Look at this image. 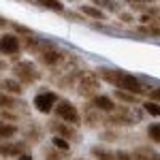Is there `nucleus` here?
<instances>
[{
	"label": "nucleus",
	"instance_id": "5",
	"mask_svg": "<svg viewBox=\"0 0 160 160\" xmlns=\"http://www.w3.org/2000/svg\"><path fill=\"white\" fill-rule=\"evenodd\" d=\"M56 102H58L56 92H41V94H37V98H34V107L41 113H49L56 107Z\"/></svg>",
	"mask_w": 160,
	"mask_h": 160
},
{
	"label": "nucleus",
	"instance_id": "28",
	"mask_svg": "<svg viewBox=\"0 0 160 160\" xmlns=\"http://www.w3.org/2000/svg\"><path fill=\"white\" fill-rule=\"evenodd\" d=\"M9 24H11V22H9L7 17H2V15H0V28H7Z\"/></svg>",
	"mask_w": 160,
	"mask_h": 160
},
{
	"label": "nucleus",
	"instance_id": "20",
	"mask_svg": "<svg viewBox=\"0 0 160 160\" xmlns=\"http://www.w3.org/2000/svg\"><path fill=\"white\" fill-rule=\"evenodd\" d=\"M53 148H58L60 149V152H68V148H71V145H68V139H64V137H53Z\"/></svg>",
	"mask_w": 160,
	"mask_h": 160
},
{
	"label": "nucleus",
	"instance_id": "3",
	"mask_svg": "<svg viewBox=\"0 0 160 160\" xmlns=\"http://www.w3.org/2000/svg\"><path fill=\"white\" fill-rule=\"evenodd\" d=\"M56 115L64 120V122H71V124H77L79 122V111L75 107L71 100H60L56 102Z\"/></svg>",
	"mask_w": 160,
	"mask_h": 160
},
{
	"label": "nucleus",
	"instance_id": "11",
	"mask_svg": "<svg viewBox=\"0 0 160 160\" xmlns=\"http://www.w3.org/2000/svg\"><path fill=\"white\" fill-rule=\"evenodd\" d=\"M51 132L64 137V139H75V135H77L71 126H66V124H62V122H51Z\"/></svg>",
	"mask_w": 160,
	"mask_h": 160
},
{
	"label": "nucleus",
	"instance_id": "2",
	"mask_svg": "<svg viewBox=\"0 0 160 160\" xmlns=\"http://www.w3.org/2000/svg\"><path fill=\"white\" fill-rule=\"evenodd\" d=\"M96 90H98V75H94V73L81 75V81L77 83V94L90 98V96L96 94Z\"/></svg>",
	"mask_w": 160,
	"mask_h": 160
},
{
	"label": "nucleus",
	"instance_id": "16",
	"mask_svg": "<svg viewBox=\"0 0 160 160\" xmlns=\"http://www.w3.org/2000/svg\"><path fill=\"white\" fill-rule=\"evenodd\" d=\"M92 154L98 160H115V154H111V152H107L102 148H92Z\"/></svg>",
	"mask_w": 160,
	"mask_h": 160
},
{
	"label": "nucleus",
	"instance_id": "13",
	"mask_svg": "<svg viewBox=\"0 0 160 160\" xmlns=\"http://www.w3.org/2000/svg\"><path fill=\"white\" fill-rule=\"evenodd\" d=\"M81 13H83V15H88V17H94V19H105V13L100 11V7L83 4V7H81Z\"/></svg>",
	"mask_w": 160,
	"mask_h": 160
},
{
	"label": "nucleus",
	"instance_id": "6",
	"mask_svg": "<svg viewBox=\"0 0 160 160\" xmlns=\"http://www.w3.org/2000/svg\"><path fill=\"white\" fill-rule=\"evenodd\" d=\"M115 88L126 90V92H132V94H141V92H143L141 81H139L137 77H132V75L124 73V71H122V75H120V81H118V86H115Z\"/></svg>",
	"mask_w": 160,
	"mask_h": 160
},
{
	"label": "nucleus",
	"instance_id": "17",
	"mask_svg": "<svg viewBox=\"0 0 160 160\" xmlns=\"http://www.w3.org/2000/svg\"><path fill=\"white\" fill-rule=\"evenodd\" d=\"M17 102H15V98L11 96H7V94H0V109H13Z\"/></svg>",
	"mask_w": 160,
	"mask_h": 160
},
{
	"label": "nucleus",
	"instance_id": "9",
	"mask_svg": "<svg viewBox=\"0 0 160 160\" xmlns=\"http://www.w3.org/2000/svg\"><path fill=\"white\" fill-rule=\"evenodd\" d=\"M0 90H4L7 94H13V96H22V81L19 79H4L0 81Z\"/></svg>",
	"mask_w": 160,
	"mask_h": 160
},
{
	"label": "nucleus",
	"instance_id": "12",
	"mask_svg": "<svg viewBox=\"0 0 160 160\" xmlns=\"http://www.w3.org/2000/svg\"><path fill=\"white\" fill-rule=\"evenodd\" d=\"M37 4L41 9H47V11H53V13H64V4L60 0H37Z\"/></svg>",
	"mask_w": 160,
	"mask_h": 160
},
{
	"label": "nucleus",
	"instance_id": "29",
	"mask_svg": "<svg viewBox=\"0 0 160 160\" xmlns=\"http://www.w3.org/2000/svg\"><path fill=\"white\" fill-rule=\"evenodd\" d=\"M19 160H32V156H30V154H26V152H24V154H19Z\"/></svg>",
	"mask_w": 160,
	"mask_h": 160
},
{
	"label": "nucleus",
	"instance_id": "18",
	"mask_svg": "<svg viewBox=\"0 0 160 160\" xmlns=\"http://www.w3.org/2000/svg\"><path fill=\"white\" fill-rule=\"evenodd\" d=\"M143 109L148 111L149 115H156V118H158V115H160V105H158V102H156V100H148V102L143 105Z\"/></svg>",
	"mask_w": 160,
	"mask_h": 160
},
{
	"label": "nucleus",
	"instance_id": "8",
	"mask_svg": "<svg viewBox=\"0 0 160 160\" xmlns=\"http://www.w3.org/2000/svg\"><path fill=\"white\" fill-rule=\"evenodd\" d=\"M26 152V143L24 141H15V143H2L0 145V156H19Z\"/></svg>",
	"mask_w": 160,
	"mask_h": 160
},
{
	"label": "nucleus",
	"instance_id": "26",
	"mask_svg": "<svg viewBox=\"0 0 160 160\" xmlns=\"http://www.w3.org/2000/svg\"><path fill=\"white\" fill-rule=\"evenodd\" d=\"M124 2H130V4H152L154 0H124Z\"/></svg>",
	"mask_w": 160,
	"mask_h": 160
},
{
	"label": "nucleus",
	"instance_id": "7",
	"mask_svg": "<svg viewBox=\"0 0 160 160\" xmlns=\"http://www.w3.org/2000/svg\"><path fill=\"white\" fill-rule=\"evenodd\" d=\"M38 60L43 62V64H47V66H56V64H60V62L66 60V53H62V51H58L56 47L47 45L45 49L41 51V58H38Z\"/></svg>",
	"mask_w": 160,
	"mask_h": 160
},
{
	"label": "nucleus",
	"instance_id": "19",
	"mask_svg": "<svg viewBox=\"0 0 160 160\" xmlns=\"http://www.w3.org/2000/svg\"><path fill=\"white\" fill-rule=\"evenodd\" d=\"M148 135H149L152 141L160 143V124H149L148 126Z\"/></svg>",
	"mask_w": 160,
	"mask_h": 160
},
{
	"label": "nucleus",
	"instance_id": "4",
	"mask_svg": "<svg viewBox=\"0 0 160 160\" xmlns=\"http://www.w3.org/2000/svg\"><path fill=\"white\" fill-rule=\"evenodd\" d=\"M22 49V43L17 34H2L0 37V53L2 56H17Z\"/></svg>",
	"mask_w": 160,
	"mask_h": 160
},
{
	"label": "nucleus",
	"instance_id": "30",
	"mask_svg": "<svg viewBox=\"0 0 160 160\" xmlns=\"http://www.w3.org/2000/svg\"><path fill=\"white\" fill-rule=\"evenodd\" d=\"M2 68H7V64H4V62L0 60V71H2Z\"/></svg>",
	"mask_w": 160,
	"mask_h": 160
},
{
	"label": "nucleus",
	"instance_id": "24",
	"mask_svg": "<svg viewBox=\"0 0 160 160\" xmlns=\"http://www.w3.org/2000/svg\"><path fill=\"white\" fill-rule=\"evenodd\" d=\"M115 160H132V154H128V152H118V154H115Z\"/></svg>",
	"mask_w": 160,
	"mask_h": 160
},
{
	"label": "nucleus",
	"instance_id": "14",
	"mask_svg": "<svg viewBox=\"0 0 160 160\" xmlns=\"http://www.w3.org/2000/svg\"><path fill=\"white\" fill-rule=\"evenodd\" d=\"M15 135H17V126L0 122V141H2V139H13Z\"/></svg>",
	"mask_w": 160,
	"mask_h": 160
},
{
	"label": "nucleus",
	"instance_id": "23",
	"mask_svg": "<svg viewBox=\"0 0 160 160\" xmlns=\"http://www.w3.org/2000/svg\"><path fill=\"white\" fill-rule=\"evenodd\" d=\"M47 156H49V160H62V154L60 152H56V149H47L45 148V158H47Z\"/></svg>",
	"mask_w": 160,
	"mask_h": 160
},
{
	"label": "nucleus",
	"instance_id": "1",
	"mask_svg": "<svg viewBox=\"0 0 160 160\" xmlns=\"http://www.w3.org/2000/svg\"><path fill=\"white\" fill-rule=\"evenodd\" d=\"M13 73H15V77L19 81H24V83H34L38 77H41V73L34 68V64H30V62H17L13 66Z\"/></svg>",
	"mask_w": 160,
	"mask_h": 160
},
{
	"label": "nucleus",
	"instance_id": "10",
	"mask_svg": "<svg viewBox=\"0 0 160 160\" xmlns=\"http://www.w3.org/2000/svg\"><path fill=\"white\" fill-rule=\"evenodd\" d=\"M92 107L98 111H115V102L109 96H92Z\"/></svg>",
	"mask_w": 160,
	"mask_h": 160
},
{
	"label": "nucleus",
	"instance_id": "25",
	"mask_svg": "<svg viewBox=\"0 0 160 160\" xmlns=\"http://www.w3.org/2000/svg\"><path fill=\"white\" fill-rule=\"evenodd\" d=\"M149 100H160V88H154L149 92Z\"/></svg>",
	"mask_w": 160,
	"mask_h": 160
},
{
	"label": "nucleus",
	"instance_id": "31",
	"mask_svg": "<svg viewBox=\"0 0 160 160\" xmlns=\"http://www.w3.org/2000/svg\"><path fill=\"white\" fill-rule=\"evenodd\" d=\"M152 160H160V156H154V158H152Z\"/></svg>",
	"mask_w": 160,
	"mask_h": 160
},
{
	"label": "nucleus",
	"instance_id": "22",
	"mask_svg": "<svg viewBox=\"0 0 160 160\" xmlns=\"http://www.w3.org/2000/svg\"><path fill=\"white\" fill-rule=\"evenodd\" d=\"M11 26H13V32H17V34H30V28H26V26H22V24H17V22H11Z\"/></svg>",
	"mask_w": 160,
	"mask_h": 160
},
{
	"label": "nucleus",
	"instance_id": "27",
	"mask_svg": "<svg viewBox=\"0 0 160 160\" xmlns=\"http://www.w3.org/2000/svg\"><path fill=\"white\" fill-rule=\"evenodd\" d=\"M2 118H4V120H17V115H15V113H9V111H4Z\"/></svg>",
	"mask_w": 160,
	"mask_h": 160
},
{
	"label": "nucleus",
	"instance_id": "21",
	"mask_svg": "<svg viewBox=\"0 0 160 160\" xmlns=\"http://www.w3.org/2000/svg\"><path fill=\"white\" fill-rule=\"evenodd\" d=\"M94 4L105 7V9H109V11H118V4H115L113 0H94Z\"/></svg>",
	"mask_w": 160,
	"mask_h": 160
},
{
	"label": "nucleus",
	"instance_id": "15",
	"mask_svg": "<svg viewBox=\"0 0 160 160\" xmlns=\"http://www.w3.org/2000/svg\"><path fill=\"white\" fill-rule=\"evenodd\" d=\"M115 98L118 100H124V102H137V94L132 92H126V90H115Z\"/></svg>",
	"mask_w": 160,
	"mask_h": 160
},
{
	"label": "nucleus",
	"instance_id": "32",
	"mask_svg": "<svg viewBox=\"0 0 160 160\" xmlns=\"http://www.w3.org/2000/svg\"><path fill=\"white\" fill-rule=\"evenodd\" d=\"M24 2H30V0H24Z\"/></svg>",
	"mask_w": 160,
	"mask_h": 160
}]
</instances>
